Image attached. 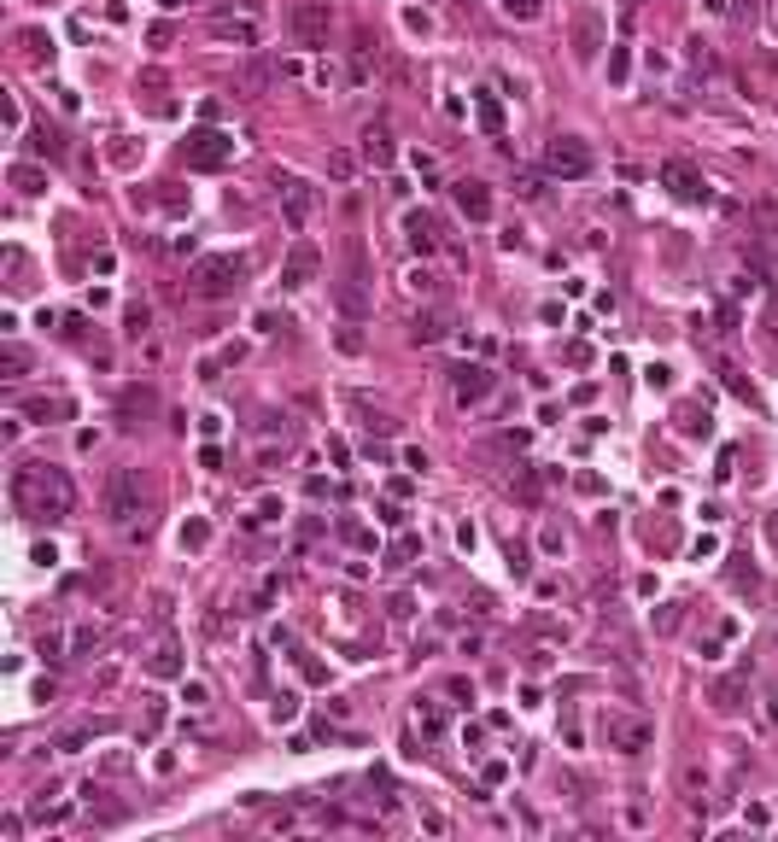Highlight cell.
Listing matches in <instances>:
<instances>
[{"label":"cell","instance_id":"6da1fadb","mask_svg":"<svg viewBox=\"0 0 778 842\" xmlns=\"http://www.w3.org/2000/svg\"><path fill=\"white\" fill-rule=\"evenodd\" d=\"M12 503H18V515H30V521H65L70 503H77V491H70L65 468L23 463L18 474H12Z\"/></svg>","mask_w":778,"mask_h":842},{"label":"cell","instance_id":"4fadbf2b","mask_svg":"<svg viewBox=\"0 0 778 842\" xmlns=\"http://www.w3.org/2000/svg\"><path fill=\"white\" fill-rule=\"evenodd\" d=\"M597 47H603L597 12H579V18H574V59H597Z\"/></svg>","mask_w":778,"mask_h":842},{"label":"cell","instance_id":"ffe728a7","mask_svg":"<svg viewBox=\"0 0 778 842\" xmlns=\"http://www.w3.org/2000/svg\"><path fill=\"white\" fill-rule=\"evenodd\" d=\"M23 369H30V357H23L18 345H6V351H0V375H6V380H18Z\"/></svg>","mask_w":778,"mask_h":842},{"label":"cell","instance_id":"9c48e42d","mask_svg":"<svg viewBox=\"0 0 778 842\" xmlns=\"http://www.w3.org/2000/svg\"><path fill=\"white\" fill-rule=\"evenodd\" d=\"M293 35L305 47H323L328 42V0H299L293 6Z\"/></svg>","mask_w":778,"mask_h":842},{"label":"cell","instance_id":"d6986e66","mask_svg":"<svg viewBox=\"0 0 778 842\" xmlns=\"http://www.w3.org/2000/svg\"><path fill=\"white\" fill-rule=\"evenodd\" d=\"M480 129H486V135H498V129H503V106L492 100V94H480Z\"/></svg>","mask_w":778,"mask_h":842},{"label":"cell","instance_id":"484cf974","mask_svg":"<svg viewBox=\"0 0 778 842\" xmlns=\"http://www.w3.org/2000/svg\"><path fill=\"white\" fill-rule=\"evenodd\" d=\"M410 556H416V538H398V550L387 556V567H392V574H398V567H410Z\"/></svg>","mask_w":778,"mask_h":842},{"label":"cell","instance_id":"f1b7e54d","mask_svg":"<svg viewBox=\"0 0 778 842\" xmlns=\"http://www.w3.org/2000/svg\"><path fill=\"white\" fill-rule=\"evenodd\" d=\"M773 720H778V690H773Z\"/></svg>","mask_w":778,"mask_h":842},{"label":"cell","instance_id":"5bb4252c","mask_svg":"<svg viewBox=\"0 0 778 842\" xmlns=\"http://www.w3.org/2000/svg\"><path fill=\"white\" fill-rule=\"evenodd\" d=\"M404 234H410L416 252H434V246H439V222L427 217V210H410V217H404Z\"/></svg>","mask_w":778,"mask_h":842},{"label":"cell","instance_id":"9a60e30c","mask_svg":"<svg viewBox=\"0 0 778 842\" xmlns=\"http://www.w3.org/2000/svg\"><path fill=\"white\" fill-rule=\"evenodd\" d=\"M211 35L217 42H234V47H258V23L252 18H217Z\"/></svg>","mask_w":778,"mask_h":842},{"label":"cell","instance_id":"7c38bea8","mask_svg":"<svg viewBox=\"0 0 778 842\" xmlns=\"http://www.w3.org/2000/svg\"><path fill=\"white\" fill-rule=\"evenodd\" d=\"M486 392H492V375H486L480 363H463V369H456V404H480Z\"/></svg>","mask_w":778,"mask_h":842},{"label":"cell","instance_id":"30bf717a","mask_svg":"<svg viewBox=\"0 0 778 842\" xmlns=\"http://www.w3.org/2000/svg\"><path fill=\"white\" fill-rule=\"evenodd\" d=\"M316 269H323V252H316L311 240H299V246L287 252V264H281V287H311Z\"/></svg>","mask_w":778,"mask_h":842},{"label":"cell","instance_id":"ba28073f","mask_svg":"<svg viewBox=\"0 0 778 842\" xmlns=\"http://www.w3.org/2000/svg\"><path fill=\"white\" fill-rule=\"evenodd\" d=\"M661 182L673 188V200H690V205L708 200V182H702V170L685 164V158H667V164H661Z\"/></svg>","mask_w":778,"mask_h":842},{"label":"cell","instance_id":"ac0fdd59","mask_svg":"<svg viewBox=\"0 0 778 842\" xmlns=\"http://www.w3.org/2000/svg\"><path fill=\"white\" fill-rule=\"evenodd\" d=\"M416 725H422V737H439L445 732V714H439V702H416Z\"/></svg>","mask_w":778,"mask_h":842},{"label":"cell","instance_id":"e0dca14e","mask_svg":"<svg viewBox=\"0 0 778 842\" xmlns=\"http://www.w3.org/2000/svg\"><path fill=\"white\" fill-rule=\"evenodd\" d=\"M23 416H30V421H65L70 416V398H30V404H23Z\"/></svg>","mask_w":778,"mask_h":842},{"label":"cell","instance_id":"7402d4cb","mask_svg":"<svg viewBox=\"0 0 778 842\" xmlns=\"http://www.w3.org/2000/svg\"><path fill=\"white\" fill-rule=\"evenodd\" d=\"M12 188H18V193H42V176H35L30 164H12Z\"/></svg>","mask_w":778,"mask_h":842},{"label":"cell","instance_id":"83f0119b","mask_svg":"<svg viewBox=\"0 0 778 842\" xmlns=\"http://www.w3.org/2000/svg\"><path fill=\"white\" fill-rule=\"evenodd\" d=\"M328 176H333V182H345V176H352V158L333 153V158H328Z\"/></svg>","mask_w":778,"mask_h":842},{"label":"cell","instance_id":"7a4b0ae2","mask_svg":"<svg viewBox=\"0 0 778 842\" xmlns=\"http://www.w3.org/2000/svg\"><path fill=\"white\" fill-rule=\"evenodd\" d=\"M246 269H252V264H246V257H234V252H229V257H200V264L188 269V293H193V299H205V304L234 299V287L246 281Z\"/></svg>","mask_w":778,"mask_h":842},{"label":"cell","instance_id":"8fae6325","mask_svg":"<svg viewBox=\"0 0 778 842\" xmlns=\"http://www.w3.org/2000/svg\"><path fill=\"white\" fill-rule=\"evenodd\" d=\"M456 210H463L468 222H486V217H492V193H486V182H456Z\"/></svg>","mask_w":778,"mask_h":842},{"label":"cell","instance_id":"277c9868","mask_svg":"<svg viewBox=\"0 0 778 842\" xmlns=\"http://www.w3.org/2000/svg\"><path fill=\"white\" fill-rule=\"evenodd\" d=\"M545 170H550V176H562V182H579V176L597 170V153H591L579 135H556V141L545 146Z\"/></svg>","mask_w":778,"mask_h":842},{"label":"cell","instance_id":"2e32d148","mask_svg":"<svg viewBox=\"0 0 778 842\" xmlns=\"http://www.w3.org/2000/svg\"><path fill=\"white\" fill-rule=\"evenodd\" d=\"M363 158H369L375 170H387V164H392V141H387V129H375V123L363 129Z\"/></svg>","mask_w":778,"mask_h":842},{"label":"cell","instance_id":"52a82bcc","mask_svg":"<svg viewBox=\"0 0 778 842\" xmlns=\"http://www.w3.org/2000/svg\"><path fill=\"white\" fill-rule=\"evenodd\" d=\"M276 200H281V210H287L293 229H305V222H311V210H316V188H311L305 176H276Z\"/></svg>","mask_w":778,"mask_h":842},{"label":"cell","instance_id":"44dd1931","mask_svg":"<svg viewBox=\"0 0 778 842\" xmlns=\"http://www.w3.org/2000/svg\"><path fill=\"white\" fill-rule=\"evenodd\" d=\"M503 12H510V18H521V23H533L539 12H545V0H503Z\"/></svg>","mask_w":778,"mask_h":842},{"label":"cell","instance_id":"3957f363","mask_svg":"<svg viewBox=\"0 0 778 842\" xmlns=\"http://www.w3.org/2000/svg\"><path fill=\"white\" fill-rule=\"evenodd\" d=\"M597 737H603V749H614V754H644L650 737H656V725H650L644 714L609 708V714H603V725H597Z\"/></svg>","mask_w":778,"mask_h":842},{"label":"cell","instance_id":"8992f818","mask_svg":"<svg viewBox=\"0 0 778 842\" xmlns=\"http://www.w3.org/2000/svg\"><path fill=\"white\" fill-rule=\"evenodd\" d=\"M106 515L117 527H129L135 515H141V474H135V468H117V474L106 480Z\"/></svg>","mask_w":778,"mask_h":842},{"label":"cell","instance_id":"5b68a950","mask_svg":"<svg viewBox=\"0 0 778 842\" xmlns=\"http://www.w3.org/2000/svg\"><path fill=\"white\" fill-rule=\"evenodd\" d=\"M182 158H188V170H229L234 164V135L193 129L188 141H182Z\"/></svg>","mask_w":778,"mask_h":842},{"label":"cell","instance_id":"4316f807","mask_svg":"<svg viewBox=\"0 0 778 842\" xmlns=\"http://www.w3.org/2000/svg\"><path fill=\"white\" fill-rule=\"evenodd\" d=\"M714 708L732 714V708H737V685H714Z\"/></svg>","mask_w":778,"mask_h":842},{"label":"cell","instance_id":"d4e9b609","mask_svg":"<svg viewBox=\"0 0 778 842\" xmlns=\"http://www.w3.org/2000/svg\"><path fill=\"white\" fill-rule=\"evenodd\" d=\"M30 146H35V153H42V158H59V153H65V141H59V135H47V129H42V135H35V141H30Z\"/></svg>","mask_w":778,"mask_h":842},{"label":"cell","instance_id":"cb8c5ba5","mask_svg":"<svg viewBox=\"0 0 778 842\" xmlns=\"http://www.w3.org/2000/svg\"><path fill=\"white\" fill-rule=\"evenodd\" d=\"M410 333H416L422 345H434L439 333H445V322H439V316H416V328H410Z\"/></svg>","mask_w":778,"mask_h":842},{"label":"cell","instance_id":"603a6c76","mask_svg":"<svg viewBox=\"0 0 778 842\" xmlns=\"http://www.w3.org/2000/svg\"><path fill=\"white\" fill-rule=\"evenodd\" d=\"M153 673H158V678H176V673H182V661H176V650H170V643L153 655Z\"/></svg>","mask_w":778,"mask_h":842}]
</instances>
